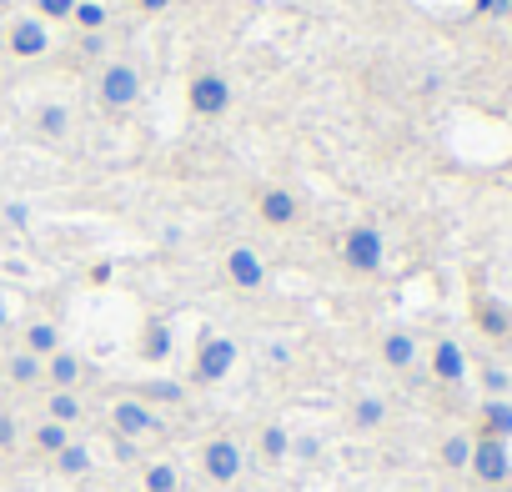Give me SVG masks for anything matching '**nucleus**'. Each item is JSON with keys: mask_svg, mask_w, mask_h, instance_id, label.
<instances>
[{"mask_svg": "<svg viewBox=\"0 0 512 492\" xmlns=\"http://www.w3.org/2000/svg\"><path fill=\"white\" fill-rule=\"evenodd\" d=\"M467 467H472V472H477V482H487V487L507 482V477H512L507 442H497V437H477V442H472V462H467Z\"/></svg>", "mask_w": 512, "mask_h": 492, "instance_id": "nucleus-1", "label": "nucleus"}, {"mask_svg": "<svg viewBox=\"0 0 512 492\" xmlns=\"http://www.w3.org/2000/svg\"><path fill=\"white\" fill-rule=\"evenodd\" d=\"M342 257L352 272H377L382 267V231L377 226H352L342 241Z\"/></svg>", "mask_w": 512, "mask_h": 492, "instance_id": "nucleus-2", "label": "nucleus"}, {"mask_svg": "<svg viewBox=\"0 0 512 492\" xmlns=\"http://www.w3.org/2000/svg\"><path fill=\"white\" fill-rule=\"evenodd\" d=\"M136 96H141V76H136V66L111 61V66L101 71V101H106L111 111H121V106H131Z\"/></svg>", "mask_w": 512, "mask_h": 492, "instance_id": "nucleus-3", "label": "nucleus"}, {"mask_svg": "<svg viewBox=\"0 0 512 492\" xmlns=\"http://www.w3.org/2000/svg\"><path fill=\"white\" fill-rule=\"evenodd\" d=\"M111 422H116V437H146V432H161V417L141 402V397H121L116 407H111Z\"/></svg>", "mask_w": 512, "mask_h": 492, "instance_id": "nucleus-4", "label": "nucleus"}, {"mask_svg": "<svg viewBox=\"0 0 512 492\" xmlns=\"http://www.w3.org/2000/svg\"><path fill=\"white\" fill-rule=\"evenodd\" d=\"M236 367V342L231 337H206L196 352V382H221Z\"/></svg>", "mask_w": 512, "mask_h": 492, "instance_id": "nucleus-5", "label": "nucleus"}, {"mask_svg": "<svg viewBox=\"0 0 512 492\" xmlns=\"http://www.w3.org/2000/svg\"><path fill=\"white\" fill-rule=\"evenodd\" d=\"M201 467H206L211 482H236L246 462H241V447H236L231 437H211L206 452H201Z\"/></svg>", "mask_w": 512, "mask_h": 492, "instance_id": "nucleus-6", "label": "nucleus"}, {"mask_svg": "<svg viewBox=\"0 0 512 492\" xmlns=\"http://www.w3.org/2000/svg\"><path fill=\"white\" fill-rule=\"evenodd\" d=\"M191 106H196L201 116H221V111L231 106V86H226V76L201 71V76L191 81Z\"/></svg>", "mask_w": 512, "mask_h": 492, "instance_id": "nucleus-7", "label": "nucleus"}, {"mask_svg": "<svg viewBox=\"0 0 512 492\" xmlns=\"http://www.w3.org/2000/svg\"><path fill=\"white\" fill-rule=\"evenodd\" d=\"M226 277H231L241 292H256V287L267 282V267H262V257H256L251 246H236V252L226 257Z\"/></svg>", "mask_w": 512, "mask_h": 492, "instance_id": "nucleus-8", "label": "nucleus"}, {"mask_svg": "<svg viewBox=\"0 0 512 492\" xmlns=\"http://www.w3.org/2000/svg\"><path fill=\"white\" fill-rule=\"evenodd\" d=\"M432 377H437V382H462V377H467V357H462V347H457L452 337H442V342L432 347Z\"/></svg>", "mask_w": 512, "mask_h": 492, "instance_id": "nucleus-9", "label": "nucleus"}, {"mask_svg": "<svg viewBox=\"0 0 512 492\" xmlns=\"http://www.w3.org/2000/svg\"><path fill=\"white\" fill-rule=\"evenodd\" d=\"M11 51L26 56V61L41 56V51H46V26H41V21H16V26H11Z\"/></svg>", "mask_w": 512, "mask_h": 492, "instance_id": "nucleus-10", "label": "nucleus"}, {"mask_svg": "<svg viewBox=\"0 0 512 492\" xmlns=\"http://www.w3.org/2000/svg\"><path fill=\"white\" fill-rule=\"evenodd\" d=\"M482 437H497V442L512 437V402L492 397V402L482 407Z\"/></svg>", "mask_w": 512, "mask_h": 492, "instance_id": "nucleus-11", "label": "nucleus"}, {"mask_svg": "<svg viewBox=\"0 0 512 492\" xmlns=\"http://www.w3.org/2000/svg\"><path fill=\"white\" fill-rule=\"evenodd\" d=\"M382 362L397 367V372L412 367V362H417V342H412L407 332H387V337H382Z\"/></svg>", "mask_w": 512, "mask_h": 492, "instance_id": "nucleus-12", "label": "nucleus"}, {"mask_svg": "<svg viewBox=\"0 0 512 492\" xmlns=\"http://www.w3.org/2000/svg\"><path fill=\"white\" fill-rule=\"evenodd\" d=\"M262 216H267L272 226H292V221H297V196H292V191H267V196H262Z\"/></svg>", "mask_w": 512, "mask_h": 492, "instance_id": "nucleus-13", "label": "nucleus"}, {"mask_svg": "<svg viewBox=\"0 0 512 492\" xmlns=\"http://www.w3.org/2000/svg\"><path fill=\"white\" fill-rule=\"evenodd\" d=\"M46 377L56 382V392H71L76 377H81V357H76V352H56L51 367H46Z\"/></svg>", "mask_w": 512, "mask_h": 492, "instance_id": "nucleus-14", "label": "nucleus"}, {"mask_svg": "<svg viewBox=\"0 0 512 492\" xmlns=\"http://www.w3.org/2000/svg\"><path fill=\"white\" fill-rule=\"evenodd\" d=\"M26 352H31V357H56V352H61V332H56L51 322H36V327L26 332Z\"/></svg>", "mask_w": 512, "mask_h": 492, "instance_id": "nucleus-15", "label": "nucleus"}, {"mask_svg": "<svg viewBox=\"0 0 512 492\" xmlns=\"http://www.w3.org/2000/svg\"><path fill=\"white\" fill-rule=\"evenodd\" d=\"M477 327H482L487 337H507V332H512V322H507V312H502L497 302H477Z\"/></svg>", "mask_w": 512, "mask_h": 492, "instance_id": "nucleus-16", "label": "nucleus"}, {"mask_svg": "<svg viewBox=\"0 0 512 492\" xmlns=\"http://www.w3.org/2000/svg\"><path fill=\"white\" fill-rule=\"evenodd\" d=\"M6 372H11V382L31 387V382H41L46 362H41V357H31V352H21V357H11V362H6Z\"/></svg>", "mask_w": 512, "mask_h": 492, "instance_id": "nucleus-17", "label": "nucleus"}, {"mask_svg": "<svg viewBox=\"0 0 512 492\" xmlns=\"http://www.w3.org/2000/svg\"><path fill=\"white\" fill-rule=\"evenodd\" d=\"M472 462V437H462V432H452L447 442H442V467H452V472H462Z\"/></svg>", "mask_w": 512, "mask_h": 492, "instance_id": "nucleus-18", "label": "nucleus"}, {"mask_svg": "<svg viewBox=\"0 0 512 492\" xmlns=\"http://www.w3.org/2000/svg\"><path fill=\"white\" fill-rule=\"evenodd\" d=\"M56 467H61L66 477H81V472H91V452H86L81 442H66V447L56 452Z\"/></svg>", "mask_w": 512, "mask_h": 492, "instance_id": "nucleus-19", "label": "nucleus"}, {"mask_svg": "<svg viewBox=\"0 0 512 492\" xmlns=\"http://www.w3.org/2000/svg\"><path fill=\"white\" fill-rule=\"evenodd\" d=\"M141 482H146V492H176V467L171 462H146V472H141Z\"/></svg>", "mask_w": 512, "mask_h": 492, "instance_id": "nucleus-20", "label": "nucleus"}, {"mask_svg": "<svg viewBox=\"0 0 512 492\" xmlns=\"http://www.w3.org/2000/svg\"><path fill=\"white\" fill-rule=\"evenodd\" d=\"M71 21H76L81 31H91V36H96V31L111 21V16H106V6H101V0H76V16H71Z\"/></svg>", "mask_w": 512, "mask_h": 492, "instance_id": "nucleus-21", "label": "nucleus"}, {"mask_svg": "<svg viewBox=\"0 0 512 492\" xmlns=\"http://www.w3.org/2000/svg\"><path fill=\"white\" fill-rule=\"evenodd\" d=\"M51 422H61V427L81 422V397H76V392H56V397H51Z\"/></svg>", "mask_w": 512, "mask_h": 492, "instance_id": "nucleus-22", "label": "nucleus"}, {"mask_svg": "<svg viewBox=\"0 0 512 492\" xmlns=\"http://www.w3.org/2000/svg\"><path fill=\"white\" fill-rule=\"evenodd\" d=\"M66 442H71V427H61V422H41V427H36V447H41V452L56 457Z\"/></svg>", "mask_w": 512, "mask_h": 492, "instance_id": "nucleus-23", "label": "nucleus"}, {"mask_svg": "<svg viewBox=\"0 0 512 492\" xmlns=\"http://www.w3.org/2000/svg\"><path fill=\"white\" fill-rule=\"evenodd\" d=\"M382 417H387V402H382V397H362V402L352 407V422H357V427H382Z\"/></svg>", "mask_w": 512, "mask_h": 492, "instance_id": "nucleus-24", "label": "nucleus"}, {"mask_svg": "<svg viewBox=\"0 0 512 492\" xmlns=\"http://www.w3.org/2000/svg\"><path fill=\"white\" fill-rule=\"evenodd\" d=\"M287 452H292V437H287V427H267V432H262V457H267V462H282Z\"/></svg>", "mask_w": 512, "mask_h": 492, "instance_id": "nucleus-25", "label": "nucleus"}, {"mask_svg": "<svg viewBox=\"0 0 512 492\" xmlns=\"http://www.w3.org/2000/svg\"><path fill=\"white\" fill-rule=\"evenodd\" d=\"M166 352H171V327H151V332H146V357L161 362Z\"/></svg>", "mask_w": 512, "mask_h": 492, "instance_id": "nucleus-26", "label": "nucleus"}, {"mask_svg": "<svg viewBox=\"0 0 512 492\" xmlns=\"http://www.w3.org/2000/svg\"><path fill=\"white\" fill-rule=\"evenodd\" d=\"M41 16L46 21H71L76 16V0H41Z\"/></svg>", "mask_w": 512, "mask_h": 492, "instance_id": "nucleus-27", "label": "nucleus"}, {"mask_svg": "<svg viewBox=\"0 0 512 492\" xmlns=\"http://www.w3.org/2000/svg\"><path fill=\"white\" fill-rule=\"evenodd\" d=\"M41 126H46L51 136H61V131H66V106H46V111H41Z\"/></svg>", "mask_w": 512, "mask_h": 492, "instance_id": "nucleus-28", "label": "nucleus"}, {"mask_svg": "<svg viewBox=\"0 0 512 492\" xmlns=\"http://www.w3.org/2000/svg\"><path fill=\"white\" fill-rule=\"evenodd\" d=\"M146 397H151V402H181V387H176V382H151Z\"/></svg>", "mask_w": 512, "mask_h": 492, "instance_id": "nucleus-29", "label": "nucleus"}, {"mask_svg": "<svg viewBox=\"0 0 512 492\" xmlns=\"http://www.w3.org/2000/svg\"><path fill=\"white\" fill-rule=\"evenodd\" d=\"M482 382H487V392H492V397H502V392H507V372H502V367H487V372H482Z\"/></svg>", "mask_w": 512, "mask_h": 492, "instance_id": "nucleus-30", "label": "nucleus"}, {"mask_svg": "<svg viewBox=\"0 0 512 492\" xmlns=\"http://www.w3.org/2000/svg\"><path fill=\"white\" fill-rule=\"evenodd\" d=\"M6 447H16V417L0 412V452H6Z\"/></svg>", "mask_w": 512, "mask_h": 492, "instance_id": "nucleus-31", "label": "nucleus"}, {"mask_svg": "<svg viewBox=\"0 0 512 492\" xmlns=\"http://www.w3.org/2000/svg\"><path fill=\"white\" fill-rule=\"evenodd\" d=\"M292 452H297V457H317V437H297Z\"/></svg>", "mask_w": 512, "mask_h": 492, "instance_id": "nucleus-32", "label": "nucleus"}, {"mask_svg": "<svg viewBox=\"0 0 512 492\" xmlns=\"http://www.w3.org/2000/svg\"><path fill=\"white\" fill-rule=\"evenodd\" d=\"M116 457H121V462H136V442H131V437H116Z\"/></svg>", "mask_w": 512, "mask_h": 492, "instance_id": "nucleus-33", "label": "nucleus"}, {"mask_svg": "<svg viewBox=\"0 0 512 492\" xmlns=\"http://www.w3.org/2000/svg\"><path fill=\"white\" fill-rule=\"evenodd\" d=\"M171 0H141V11H166Z\"/></svg>", "mask_w": 512, "mask_h": 492, "instance_id": "nucleus-34", "label": "nucleus"}, {"mask_svg": "<svg viewBox=\"0 0 512 492\" xmlns=\"http://www.w3.org/2000/svg\"><path fill=\"white\" fill-rule=\"evenodd\" d=\"M0 327H6V297H0Z\"/></svg>", "mask_w": 512, "mask_h": 492, "instance_id": "nucleus-35", "label": "nucleus"}, {"mask_svg": "<svg viewBox=\"0 0 512 492\" xmlns=\"http://www.w3.org/2000/svg\"><path fill=\"white\" fill-rule=\"evenodd\" d=\"M6 6H11V0H0V11H6Z\"/></svg>", "mask_w": 512, "mask_h": 492, "instance_id": "nucleus-36", "label": "nucleus"}, {"mask_svg": "<svg viewBox=\"0 0 512 492\" xmlns=\"http://www.w3.org/2000/svg\"><path fill=\"white\" fill-rule=\"evenodd\" d=\"M0 362H6V352H0Z\"/></svg>", "mask_w": 512, "mask_h": 492, "instance_id": "nucleus-37", "label": "nucleus"}, {"mask_svg": "<svg viewBox=\"0 0 512 492\" xmlns=\"http://www.w3.org/2000/svg\"><path fill=\"white\" fill-rule=\"evenodd\" d=\"M116 492H126V487H116Z\"/></svg>", "mask_w": 512, "mask_h": 492, "instance_id": "nucleus-38", "label": "nucleus"}]
</instances>
